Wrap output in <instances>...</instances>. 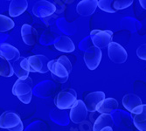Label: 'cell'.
Segmentation results:
<instances>
[{
	"label": "cell",
	"mask_w": 146,
	"mask_h": 131,
	"mask_svg": "<svg viewBox=\"0 0 146 131\" xmlns=\"http://www.w3.org/2000/svg\"><path fill=\"white\" fill-rule=\"evenodd\" d=\"M15 23L11 18L0 14V32H5L14 28Z\"/></svg>",
	"instance_id": "22"
},
{
	"label": "cell",
	"mask_w": 146,
	"mask_h": 131,
	"mask_svg": "<svg viewBox=\"0 0 146 131\" xmlns=\"http://www.w3.org/2000/svg\"><path fill=\"white\" fill-rule=\"evenodd\" d=\"M132 4H133L132 0H115V1H114L113 6L115 11H119L128 8Z\"/></svg>",
	"instance_id": "25"
},
{
	"label": "cell",
	"mask_w": 146,
	"mask_h": 131,
	"mask_svg": "<svg viewBox=\"0 0 146 131\" xmlns=\"http://www.w3.org/2000/svg\"><path fill=\"white\" fill-rule=\"evenodd\" d=\"M19 58L20 52L18 48L7 43L0 44V59L14 62Z\"/></svg>",
	"instance_id": "12"
},
{
	"label": "cell",
	"mask_w": 146,
	"mask_h": 131,
	"mask_svg": "<svg viewBox=\"0 0 146 131\" xmlns=\"http://www.w3.org/2000/svg\"><path fill=\"white\" fill-rule=\"evenodd\" d=\"M57 11L56 6L46 0L38 1L33 8V13L38 18H47L52 16Z\"/></svg>",
	"instance_id": "8"
},
{
	"label": "cell",
	"mask_w": 146,
	"mask_h": 131,
	"mask_svg": "<svg viewBox=\"0 0 146 131\" xmlns=\"http://www.w3.org/2000/svg\"><path fill=\"white\" fill-rule=\"evenodd\" d=\"M27 59H28L31 72L39 73H46L48 72L47 65L49 60L45 55L42 54L32 55Z\"/></svg>",
	"instance_id": "10"
},
{
	"label": "cell",
	"mask_w": 146,
	"mask_h": 131,
	"mask_svg": "<svg viewBox=\"0 0 146 131\" xmlns=\"http://www.w3.org/2000/svg\"><path fill=\"white\" fill-rule=\"evenodd\" d=\"M113 4L114 1H112V0H100V1H98V7L105 12L115 13L116 11L114 8Z\"/></svg>",
	"instance_id": "24"
},
{
	"label": "cell",
	"mask_w": 146,
	"mask_h": 131,
	"mask_svg": "<svg viewBox=\"0 0 146 131\" xmlns=\"http://www.w3.org/2000/svg\"><path fill=\"white\" fill-rule=\"evenodd\" d=\"M11 92L21 102L29 104L33 97V80L30 77L25 80L18 79L12 87Z\"/></svg>",
	"instance_id": "2"
},
{
	"label": "cell",
	"mask_w": 146,
	"mask_h": 131,
	"mask_svg": "<svg viewBox=\"0 0 146 131\" xmlns=\"http://www.w3.org/2000/svg\"><path fill=\"white\" fill-rule=\"evenodd\" d=\"M101 131H113V129H112V127H107V128L102 129Z\"/></svg>",
	"instance_id": "29"
},
{
	"label": "cell",
	"mask_w": 146,
	"mask_h": 131,
	"mask_svg": "<svg viewBox=\"0 0 146 131\" xmlns=\"http://www.w3.org/2000/svg\"><path fill=\"white\" fill-rule=\"evenodd\" d=\"M142 104V100L135 94H127L123 98V107L129 112H131L135 108L140 106Z\"/></svg>",
	"instance_id": "19"
},
{
	"label": "cell",
	"mask_w": 146,
	"mask_h": 131,
	"mask_svg": "<svg viewBox=\"0 0 146 131\" xmlns=\"http://www.w3.org/2000/svg\"><path fill=\"white\" fill-rule=\"evenodd\" d=\"M28 2L26 0H12L9 5V15L11 17H19L26 11Z\"/></svg>",
	"instance_id": "18"
},
{
	"label": "cell",
	"mask_w": 146,
	"mask_h": 131,
	"mask_svg": "<svg viewBox=\"0 0 146 131\" xmlns=\"http://www.w3.org/2000/svg\"><path fill=\"white\" fill-rule=\"evenodd\" d=\"M98 6L97 0H82L77 5L76 11L78 14L88 17L92 15Z\"/></svg>",
	"instance_id": "14"
},
{
	"label": "cell",
	"mask_w": 146,
	"mask_h": 131,
	"mask_svg": "<svg viewBox=\"0 0 146 131\" xmlns=\"http://www.w3.org/2000/svg\"><path fill=\"white\" fill-rule=\"evenodd\" d=\"M11 67L16 76L19 79H20V80H25V79L29 77V73L31 70H30V66L27 58L20 57L16 61L12 62Z\"/></svg>",
	"instance_id": "11"
},
{
	"label": "cell",
	"mask_w": 146,
	"mask_h": 131,
	"mask_svg": "<svg viewBox=\"0 0 146 131\" xmlns=\"http://www.w3.org/2000/svg\"><path fill=\"white\" fill-rule=\"evenodd\" d=\"M88 116V109L85 106L84 102L82 100H77L74 106L70 109L69 118L70 120L75 123H82L86 120Z\"/></svg>",
	"instance_id": "9"
},
{
	"label": "cell",
	"mask_w": 146,
	"mask_h": 131,
	"mask_svg": "<svg viewBox=\"0 0 146 131\" xmlns=\"http://www.w3.org/2000/svg\"><path fill=\"white\" fill-rule=\"evenodd\" d=\"M118 108V102L114 98H105L96 107V111L102 114H110Z\"/></svg>",
	"instance_id": "17"
},
{
	"label": "cell",
	"mask_w": 146,
	"mask_h": 131,
	"mask_svg": "<svg viewBox=\"0 0 146 131\" xmlns=\"http://www.w3.org/2000/svg\"><path fill=\"white\" fill-rule=\"evenodd\" d=\"M21 37L26 45L33 46L38 40V32L32 25L25 24L21 27Z\"/></svg>",
	"instance_id": "15"
},
{
	"label": "cell",
	"mask_w": 146,
	"mask_h": 131,
	"mask_svg": "<svg viewBox=\"0 0 146 131\" xmlns=\"http://www.w3.org/2000/svg\"><path fill=\"white\" fill-rule=\"evenodd\" d=\"M134 124L139 131H146V120L140 122H134Z\"/></svg>",
	"instance_id": "27"
},
{
	"label": "cell",
	"mask_w": 146,
	"mask_h": 131,
	"mask_svg": "<svg viewBox=\"0 0 146 131\" xmlns=\"http://www.w3.org/2000/svg\"><path fill=\"white\" fill-rule=\"evenodd\" d=\"M47 67L54 80L61 83L68 81L69 73L72 72V64L69 59L65 55H61L57 60H49Z\"/></svg>",
	"instance_id": "1"
},
{
	"label": "cell",
	"mask_w": 146,
	"mask_h": 131,
	"mask_svg": "<svg viewBox=\"0 0 146 131\" xmlns=\"http://www.w3.org/2000/svg\"><path fill=\"white\" fill-rule=\"evenodd\" d=\"M137 55L140 60H146V44H143L137 48Z\"/></svg>",
	"instance_id": "26"
},
{
	"label": "cell",
	"mask_w": 146,
	"mask_h": 131,
	"mask_svg": "<svg viewBox=\"0 0 146 131\" xmlns=\"http://www.w3.org/2000/svg\"><path fill=\"white\" fill-rule=\"evenodd\" d=\"M54 47L62 52H72L74 51L75 46L72 39L68 37L60 35L58 37V38L54 41Z\"/></svg>",
	"instance_id": "16"
},
{
	"label": "cell",
	"mask_w": 146,
	"mask_h": 131,
	"mask_svg": "<svg viewBox=\"0 0 146 131\" xmlns=\"http://www.w3.org/2000/svg\"><path fill=\"white\" fill-rule=\"evenodd\" d=\"M108 54L110 60L115 64H123L127 60L126 50L116 42H111L108 46Z\"/></svg>",
	"instance_id": "7"
},
{
	"label": "cell",
	"mask_w": 146,
	"mask_h": 131,
	"mask_svg": "<svg viewBox=\"0 0 146 131\" xmlns=\"http://www.w3.org/2000/svg\"><path fill=\"white\" fill-rule=\"evenodd\" d=\"M14 73L11 64L5 60L0 59V76L2 77H11Z\"/></svg>",
	"instance_id": "23"
},
{
	"label": "cell",
	"mask_w": 146,
	"mask_h": 131,
	"mask_svg": "<svg viewBox=\"0 0 146 131\" xmlns=\"http://www.w3.org/2000/svg\"><path fill=\"white\" fill-rule=\"evenodd\" d=\"M90 38L96 47L105 48L112 42L113 32L110 30H93L90 32Z\"/></svg>",
	"instance_id": "5"
},
{
	"label": "cell",
	"mask_w": 146,
	"mask_h": 131,
	"mask_svg": "<svg viewBox=\"0 0 146 131\" xmlns=\"http://www.w3.org/2000/svg\"><path fill=\"white\" fill-rule=\"evenodd\" d=\"M139 3H140V5H142V7H143V9L146 10V0H140Z\"/></svg>",
	"instance_id": "28"
},
{
	"label": "cell",
	"mask_w": 146,
	"mask_h": 131,
	"mask_svg": "<svg viewBox=\"0 0 146 131\" xmlns=\"http://www.w3.org/2000/svg\"><path fill=\"white\" fill-rule=\"evenodd\" d=\"M76 101H77V94L72 88L60 91L54 98L55 106L61 110L70 109Z\"/></svg>",
	"instance_id": "4"
},
{
	"label": "cell",
	"mask_w": 146,
	"mask_h": 131,
	"mask_svg": "<svg viewBox=\"0 0 146 131\" xmlns=\"http://www.w3.org/2000/svg\"><path fill=\"white\" fill-rule=\"evenodd\" d=\"M0 128L10 131H23L24 124L18 114L5 111L0 115Z\"/></svg>",
	"instance_id": "3"
},
{
	"label": "cell",
	"mask_w": 146,
	"mask_h": 131,
	"mask_svg": "<svg viewBox=\"0 0 146 131\" xmlns=\"http://www.w3.org/2000/svg\"><path fill=\"white\" fill-rule=\"evenodd\" d=\"M102 50L96 47L95 46H89L85 51L83 60L88 68L93 71L98 67V66L100 65V62L102 60Z\"/></svg>",
	"instance_id": "6"
},
{
	"label": "cell",
	"mask_w": 146,
	"mask_h": 131,
	"mask_svg": "<svg viewBox=\"0 0 146 131\" xmlns=\"http://www.w3.org/2000/svg\"><path fill=\"white\" fill-rule=\"evenodd\" d=\"M105 94L102 91L92 92L88 94L84 99V104L88 109V112H95L97 105L105 99Z\"/></svg>",
	"instance_id": "13"
},
{
	"label": "cell",
	"mask_w": 146,
	"mask_h": 131,
	"mask_svg": "<svg viewBox=\"0 0 146 131\" xmlns=\"http://www.w3.org/2000/svg\"><path fill=\"white\" fill-rule=\"evenodd\" d=\"M134 122H140L146 120V104H142L135 108L131 112Z\"/></svg>",
	"instance_id": "21"
},
{
	"label": "cell",
	"mask_w": 146,
	"mask_h": 131,
	"mask_svg": "<svg viewBox=\"0 0 146 131\" xmlns=\"http://www.w3.org/2000/svg\"><path fill=\"white\" fill-rule=\"evenodd\" d=\"M113 124L114 122L110 114H101L95 122L93 131H101L107 127H112Z\"/></svg>",
	"instance_id": "20"
}]
</instances>
